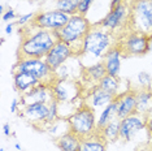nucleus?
Masks as SVG:
<instances>
[{"label": "nucleus", "instance_id": "1", "mask_svg": "<svg viewBox=\"0 0 152 151\" xmlns=\"http://www.w3.org/2000/svg\"><path fill=\"white\" fill-rule=\"evenodd\" d=\"M21 33L17 59H44L57 42L55 33L35 29L31 25L23 27Z\"/></svg>", "mask_w": 152, "mask_h": 151}, {"label": "nucleus", "instance_id": "2", "mask_svg": "<svg viewBox=\"0 0 152 151\" xmlns=\"http://www.w3.org/2000/svg\"><path fill=\"white\" fill-rule=\"evenodd\" d=\"M117 44V35L99 25H94L85 37L79 56H90L103 60L105 54Z\"/></svg>", "mask_w": 152, "mask_h": 151}, {"label": "nucleus", "instance_id": "3", "mask_svg": "<svg viewBox=\"0 0 152 151\" xmlns=\"http://www.w3.org/2000/svg\"><path fill=\"white\" fill-rule=\"evenodd\" d=\"M91 27L92 25L90 23L87 17L77 13V15L70 16L66 25L55 33V35H56L57 40L69 44L74 50L75 55L79 56L82 42H83L85 37L87 35V33L91 30Z\"/></svg>", "mask_w": 152, "mask_h": 151}, {"label": "nucleus", "instance_id": "4", "mask_svg": "<svg viewBox=\"0 0 152 151\" xmlns=\"http://www.w3.org/2000/svg\"><path fill=\"white\" fill-rule=\"evenodd\" d=\"M66 120L69 130L73 132L74 134H77L81 139L87 138V137L98 132V129H96L98 119L95 116V111L94 108L90 107L86 103L77 107V109Z\"/></svg>", "mask_w": 152, "mask_h": 151}, {"label": "nucleus", "instance_id": "5", "mask_svg": "<svg viewBox=\"0 0 152 151\" xmlns=\"http://www.w3.org/2000/svg\"><path fill=\"white\" fill-rule=\"evenodd\" d=\"M129 29L151 35L152 34V1L151 0H131Z\"/></svg>", "mask_w": 152, "mask_h": 151}, {"label": "nucleus", "instance_id": "6", "mask_svg": "<svg viewBox=\"0 0 152 151\" xmlns=\"http://www.w3.org/2000/svg\"><path fill=\"white\" fill-rule=\"evenodd\" d=\"M12 72H23L33 74L43 84L52 85L56 78V73L48 67L44 59H17Z\"/></svg>", "mask_w": 152, "mask_h": 151}, {"label": "nucleus", "instance_id": "7", "mask_svg": "<svg viewBox=\"0 0 152 151\" xmlns=\"http://www.w3.org/2000/svg\"><path fill=\"white\" fill-rule=\"evenodd\" d=\"M117 46L124 56H143L148 54V35L129 29L117 37Z\"/></svg>", "mask_w": 152, "mask_h": 151}, {"label": "nucleus", "instance_id": "8", "mask_svg": "<svg viewBox=\"0 0 152 151\" xmlns=\"http://www.w3.org/2000/svg\"><path fill=\"white\" fill-rule=\"evenodd\" d=\"M129 18H130V3H126V4H120L117 7L110 8L108 15L98 25L118 37L124 32L129 30Z\"/></svg>", "mask_w": 152, "mask_h": 151}, {"label": "nucleus", "instance_id": "9", "mask_svg": "<svg viewBox=\"0 0 152 151\" xmlns=\"http://www.w3.org/2000/svg\"><path fill=\"white\" fill-rule=\"evenodd\" d=\"M69 18H70V16L66 15V13L58 11V9H52V11H44L37 13L30 25L35 27V29H42L47 30V32L56 33L66 25Z\"/></svg>", "mask_w": 152, "mask_h": 151}, {"label": "nucleus", "instance_id": "10", "mask_svg": "<svg viewBox=\"0 0 152 151\" xmlns=\"http://www.w3.org/2000/svg\"><path fill=\"white\" fill-rule=\"evenodd\" d=\"M147 117L139 113H134L120 120V139L124 142L133 141L138 133L147 128Z\"/></svg>", "mask_w": 152, "mask_h": 151}, {"label": "nucleus", "instance_id": "11", "mask_svg": "<svg viewBox=\"0 0 152 151\" xmlns=\"http://www.w3.org/2000/svg\"><path fill=\"white\" fill-rule=\"evenodd\" d=\"M74 55H75L74 50L69 44L61 42V40H57L55 43V46L51 48V51L47 54V56L44 57V60H46V63L48 64V67L51 69L53 72H56L58 68L63 67Z\"/></svg>", "mask_w": 152, "mask_h": 151}, {"label": "nucleus", "instance_id": "12", "mask_svg": "<svg viewBox=\"0 0 152 151\" xmlns=\"http://www.w3.org/2000/svg\"><path fill=\"white\" fill-rule=\"evenodd\" d=\"M22 117L34 126L46 125L48 115V103H30L22 106L21 109Z\"/></svg>", "mask_w": 152, "mask_h": 151}, {"label": "nucleus", "instance_id": "13", "mask_svg": "<svg viewBox=\"0 0 152 151\" xmlns=\"http://www.w3.org/2000/svg\"><path fill=\"white\" fill-rule=\"evenodd\" d=\"M117 102V119L122 120L130 115L137 113V90H129L121 92L116 97Z\"/></svg>", "mask_w": 152, "mask_h": 151}, {"label": "nucleus", "instance_id": "14", "mask_svg": "<svg viewBox=\"0 0 152 151\" xmlns=\"http://www.w3.org/2000/svg\"><path fill=\"white\" fill-rule=\"evenodd\" d=\"M22 104H30V103H50L53 99L52 89H51L50 84H38L34 86L30 91L23 94L22 97Z\"/></svg>", "mask_w": 152, "mask_h": 151}, {"label": "nucleus", "instance_id": "15", "mask_svg": "<svg viewBox=\"0 0 152 151\" xmlns=\"http://www.w3.org/2000/svg\"><path fill=\"white\" fill-rule=\"evenodd\" d=\"M115 99L116 97L113 94L103 90L102 87H99L96 85V86H92L88 90L87 95L85 97V103L95 109V108H104L105 106L112 103Z\"/></svg>", "mask_w": 152, "mask_h": 151}, {"label": "nucleus", "instance_id": "16", "mask_svg": "<svg viewBox=\"0 0 152 151\" xmlns=\"http://www.w3.org/2000/svg\"><path fill=\"white\" fill-rule=\"evenodd\" d=\"M122 51L118 46H113L108 52L105 54V56L103 57V63H104L107 74L109 76H118L121 70V60H122Z\"/></svg>", "mask_w": 152, "mask_h": 151}, {"label": "nucleus", "instance_id": "17", "mask_svg": "<svg viewBox=\"0 0 152 151\" xmlns=\"http://www.w3.org/2000/svg\"><path fill=\"white\" fill-rule=\"evenodd\" d=\"M104 76H107V70L104 63L102 60L95 64L86 65V67L82 68V78H83V81L92 85V86H96Z\"/></svg>", "mask_w": 152, "mask_h": 151}, {"label": "nucleus", "instance_id": "18", "mask_svg": "<svg viewBox=\"0 0 152 151\" xmlns=\"http://www.w3.org/2000/svg\"><path fill=\"white\" fill-rule=\"evenodd\" d=\"M12 74H13V85H15V89L21 95L26 94L34 86L40 84V81L37 77H34L33 74L23 73V72H12Z\"/></svg>", "mask_w": 152, "mask_h": 151}, {"label": "nucleus", "instance_id": "19", "mask_svg": "<svg viewBox=\"0 0 152 151\" xmlns=\"http://www.w3.org/2000/svg\"><path fill=\"white\" fill-rule=\"evenodd\" d=\"M137 113L150 117L152 116V90L151 87H140L137 90Z\"/></svg>", "mask_w": 152, "mask_h": 151}, {"label": "nucleus", "instance_id": "20", "mask_svg": "<svg viewBox=\"0 0 152 151\" xmlns=\"http://www.w3.org/2000/svg\"><path fill=\"white\" fill-rule=\"evenodd\" d=\"M107 145L108 142L102 136V133L96 132L87 138L81 139L78 151H107Z\"/></svg>", "mask_w": 152, "mask_h": 151}, {"label": "nucleus", "instance_id": "21", "mask_svg": "<svg viewBox=\"0 0 152 151\" xmlns=\"http://www.w3.org/2000/svg\"><path fill=\"white\" fill-rule=\"evenodd\" d=\"M57 149L60 151H78L81 145V138L70 130H66L64 134L58 136L55 139Z\"/></svg>", "mask_w": 152, "mask_h": 151}, {"label": "nucleus", "instance_id": "22", "mask_svg": "<svg viewBox=\"0 0 152 151\" xmlns=\"http://www.w3.org/2000/svg\"><path fill=\"white\" fill-rule=\"evenodd\" d=\"M70 80H56L51 85V89H52V94H53V99L57 100L58 103H65L68 100H70L72 95L70 91H69L68 86L70 85Z\"/></svg>", "mask_w": 152, "mask_h": 151}, {"label": "nucleus", "instance_id": "23", "mask_svg": "<svg viewBox=\"0 0 152 151\" xmlns=\"http://www.w3.org/2000/svg\"><path fill=\"white\" fill-rule=\"evenodd\" d=\"M117 119V102L116 99L112 103H109L108 106H105L103 108V111L100 112V116L98 117V122H96V129L100 132L107 124H109L110 121H113Z\"/></svg>", "mask_w": 152, "mask_h": 151}, {"label": "nucleus", "instance_id": "24", "mask_svg": "<svg viewBox=\"0 0 152 151\" xmlns=\"http://www.w3.org/2000/svg\"><path fill=\"white\" fill-rule=\"evenodd\" d=\"M99 87H102L103 90L110 92L113 94L115 97H117L120 92V87H121V81H120V77L118 76H109L107 74L104 77L100 80V82L98 84Z\"/></svg>", "mask_w": 152, "mask_h": 151}, {"label": "nucleus", "instance_id": "25", "mask_svg": "<svg viewBox=\"0 0 152 151\" xmlns=\"http://www.w3.org/2000/svg\"><path fill=\"white\" fill-rule=\"evenodd\" d=\"M102 136L105 138L107 142H116L117 139H120V120L115 119L113 121H110L109 124H107L104 128L100 130Z\"/></svg>", "mask_w": 152, "mask_h": 151}, {"label": "nucleus", "instance_id": "26", "mask_svg": "<svg viewBox=\"0 0 152 151\" xmlns=\"http://www.w3.org/2000/svg\"><path fill=\"white\" fill-rule=\"evenodd\" d=\"M79 1L81 0H56L55 5L58 11L66 13L69 16H73L78 13V7H79Z\"/></svg>", "mask_w": 152, "mask_h": 151}, {"label": "nucleus", "instance_id": "27", "mask_svg": "<svg viewBox=\"0 0 152 151\" xmlns=\"http://www.w3.org/2000/svg\"><path fill=\"white\" fill-rule=\"evenodd\" d=\"M58 103L57 100L52 99L48 103V115L46 120V125H51L52 122H55L56 120H58Z\"/></svg>", "mask_w": 152, "mask_h": 151}, {"label": "nucleus", "instance_id": "28", "mask_svg": "<svg viewBox=\"0 0 152 151\" xmlns=\"http://www.w3.org/2000/svg\"><path fill=\"white\" fill-rule=\"evenodd\" d=\"M37 13H34V12H30V13H25V15H21V16H18V18H17V21L15 22L18 27H21V29H23V27H26V26H29L30 23H31L33 21V18L35 17Z\"/></svg>", "mask_w": 152, "mask_h": 151}, {"label": "nucleus", "instance_id": "29", "mask_svg": "<svg viewBox=\"0 0 152 151\" xmlns=\"http://www.w3.org/2000/svg\"><path fill=\"white\" fill-rule=\"evenodd\" d=\"M137 80H138V84L140 85V87H151L152 85V77L150 73L147 72H139L137 76Z\"/></svg>", "mask_w": 152, "mask_h": 151}, {"label": "nucleus", "instance_id": "30", "mask_svg": "<svg viewBox=\"0 0 152 151\" xmlns=\"http://www.w3.org/2000/svg\"><path fill=\"white\" fill-rule=\"evenodd\" d=\"M95 0H81L79 1V7H78V15H82V16H86L87 12L90 11L91 5L94 4Z\"/></svg>", "mask_w": 152, "mask_h": 151}, {"label": "nucleus", "instance_id": "31", "mask_svg": "<svg viewBox=\"0 0 152 151\" xmlns=\"http://www.w3.org/2000/svg\"><path fill=\"white\" fill-rule=\"evenodd\" d=\"M16 18H18V16H17V13L15 12V9H12V8H8L1 15V20L4 22H12L13 20H16Z\"/></svg>", "mask_w": 152, "mask_h": 151}, {"label": "nucleus", "instance_id": "32", "mask_svg": "<svg viewBox=\"0 0 152 151\" xmlns=\"http://www.w3.org/2000/svg\"><path fill=\"white\" fill-rule=\"evenodd\" d=\"M20 106H23L21 97H20V99L18 98H13L12 99V103H11V112L12 113H16L17 111H20Z\"/></svg>", "mask_w": 152, "mask_h": 151}, {"label": "nucleus", "instance_id": "33", "mask_svg": "<svg viewBox=\"0 0 152 151\" xmlns=\"http://www.w3.org/2000/svg\"><path fill=\"white\" fill-rule=\"evenodd\" d=\"M15 25H16L15 22H9V23H7V26H5V34H7V35H11V34L13 33Z\"/></svg>", "mask_w": 152, "mask_h": 151}, {"label": "nucleus", "instance_id": "34", "mask_svg": "<svg viewBox=\"0 0 152 151\" xmlns=\"http://www.w3.org/2000/svg\"><path fill=\"white\" fill-rule=\"evenodd\" d=\"M129 1V0H112L110 1V8H113V7H117L120 4H126V3Z\"/></svg>", "mask_w": 152, "mask_h": 151}, {"label": "nucleus", "instance_id": "35", "mask_svg": "<svg viewBox=\"0 0 152 151\" xmlns=\"http://www.w3.org/2000/svg\"><path fill=\"white\" fill-rule=\"evenodd\" d=\"M3 133H4V136H7V137L11 136V126H9V124L3 125Z\"/></svg>", "mask_w": 152, "mask_h": 151}, {"label": "nucleus", "instance_id": "36", "mask_svg": "<svg viewBox=\"0 0 152 151\" xmlns=\"http://www.w3.org/2000/svg\"><path fill=\"white\" fill-rule=\"evenodd\" d=\"M146 129L148 130V133L152 136V116H150L148 120H147V128Z\"/></svg>", "mask_w": 152, "mask_h": 151}, {"label": "nucleus", "instance_id": "37", "mask_svg": "<svg viewBox=\"0 0 152 151\" xmlns=\"http://www.w3.org/2000/svg\"><path fill=\"white\" fill-rule=\"evenodd\" d=\"M148 52H152V34L148 35Z\"/></svg>", "mask_w": 152, "mask_h": 151}, {"label": "nucleus", "instance_id": "38", "mask_svg": "<svg viewBox=\"0 0 152 151\" xmlns=\"http://www.w3.org/2000/svg\"><path fill=\"white\" fill-rule=\"evenodd\" d=\"M15 147H16L17 150H22V149H21V145H20V143H16V145H15Z\"/></svg>", "mask_w": 152, "mask_h": 151}, {"label": "nucleus", "instance_id": "39", "mask_svg": "<svg viewBox=\"0 0 152 151\" xmlns=\"http://www.w3.org/2000/svg\"><path fill=\"white\" fill-rule=\"evenodd\" d=\"M0 151H4V149H0Z\"/></svg>", "mask_w": 152, "mask_h": 151}, {"label": "nucleus", "instance_id": "40", "mask_svg": "<svg viewBox=\"0 0 152 151\" xmlns=\"http://www.w3.org/2000/svg\"><path fill=\"white\" fill-rule=\"evenodd\" d=\"M151 90H152V85H151Z\"/></svg>", "mask_w": 152, "mask_h": 151}, {"label": "nucleus", "instance_id": "41", "mask_svg": "<svg viewBox=\"0 0 152 151\" xmlns=\"http://www.w3.org/2000/svg\"><path fill=\"white\" fill-rule=\"evenodd\" d=\"M151 1H152V0H151Z\"/></svg>", "mask_w": 152, "mask_h": 151}]
</instances>
